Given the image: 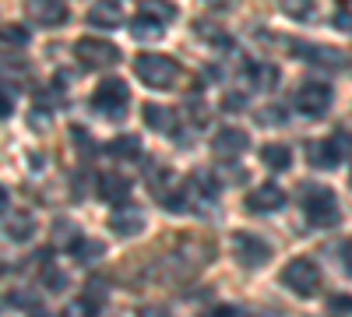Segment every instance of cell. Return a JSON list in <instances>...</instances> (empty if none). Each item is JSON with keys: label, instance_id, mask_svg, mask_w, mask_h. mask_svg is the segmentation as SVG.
<instances>
[{"label": "cell", "instance_id": "obj_1", "mask_svg": "<svg viewBox=\"0 0 352 317\" xmlns=\"http://www.w3.org/2000/svg\"><path fill=\"white\" fill-rule=\"evenodd\" d=\"M134 74L148 85V89H169L180 78V64L173 56H162V53H141L134 61Z\"/></svg>", "mask_w": 352, "mask_h": 317}, {"label": "cell", "instance_id": "obj_2", "mask_svg": "<svg viewBox=\"0 0 352 317\" xmlns=\"http://www.w3.org/2000/svg\"><path fill=\"white\" fill-rule=\"evenodd\" d=\"M303 212L314 226H335L338 222V201L331 187H307L303 190Z\"/></svg>", "mask_w": 352, "mask_h": 317}, {"label": "cell", "instance_id": "obj_3", "mask_svg": "<svg viewBox=\"0 0 352 317\" xmlns=\"http://www.w3.org/2000/svg\"><path fill=\"white\" fill-rule=\"evenodd\" d=\"M127 102H131V89H127V81H120V78L99 81V89L92 92V106H96L99 113H106V117H113V120L124 117Z\"/></svg>", "mask_w": 352, "mask_h": 317}, {"label": "cell", "instance_id": "obj_4", "mask_svg": "<svg viewBox=\"0 0 352 317\" xmlns=\"http://www.w3.org/2000/svg\"><path fill=\"white\" fill-rule=\"evenodd\" d=\"M320 282V268L310 257H292V261L282 268V285H289L296 296H314Z\"/></svg>", "mask_w": 352, "mask_h": 317}, {"label": "cell", "instance_id": "obj_5", "mask_svg": "<svg viewBox=\"0 0 352 317\" xmlns=\"http://www.w3.org/2000/svg\"><path fill=\"white\" fill-rule=\"evenodd\" d=\"M345 155H349V134L345 131H335L331 138L310 141V145H307V159L314 166H338Z\"/></svg>", "mask_w": 352, "mask_h": 317}, {"label": "cell", "instance_id": "obj_6", "mask_svg": "<svg viewBox=\"0 0 352 317\" xmlns=\"http://www.w3.org/2000/svg\"><path fill=\"white\" fill-rule=\"evenodd\" d=\"M74 56L85 64V67H109V64H116L120 61V50H116L113 43H106V39H78L74 43Z\"/></svg>", "mask_w": 352, "mask_h": 317}, {"label": "cell", "instance_id": "obj_7", "mask_svg": "<svg viewBox=\"0 0 352 317\" xmlns=\"http://www.w3.org/2000/svg\"><path fill=\"white\" fill-rule=\"evenodd\" d=\"M232 254L240 257L243 268H264L268 257H272V247L264 243L261 237H254V233H236L232 237Z\"/></svg>", "mask_w": 352, "mask_h": 317}, {"label": "cell", "instance_id": "obj_8", "mask_svg": "<svg viewBox=\"0 0 352 317\" xmlns=\"http://www.w3.org/2000/svg\"><path fill=\"white\" fill-rule=\"evenodd\" d=\"M328 106H331V89L324 81H310V85H303V89L296 92V109L303 113V117H310V120L324 117Z\"/></svg>", "mask_w": 352, "mask_h": 317}, {"label": "cell", "instance_id": "obj_9", "mask_svg": "<svg viewBox=\"0 0 352 317\" xmlns=\"http://www.w3.org/2000/svg\"><path fill=\"white\" fill-rule=\"evenodd\" d=\"M25 18L32 21V25H46V28H53V25H64L67 21V8L60 4V0H25Z\"/></svg>", "mask_w": 352, "mask_h": 317}, {"label": "cell", "instance_id": "obj_10", "mask_svg": "<svg viewBox=\"0 0 352 317\" xmlns=\"http://www.w3.org/2000/svg\"><path fill=\"white\" fill-rule=\"evenodd\" d=\"M285 205V194L278 184H261L247 194V208L250 212H278Z\"/></svg>", "mask_w": 352, "mask_h": 317}, {"label": "cell", "instance_id": "obj_11", "mask_svg": "<svg viewBox=\"0 0 352 317\" xmlns=\"http://www.w3.org/2000/svg\"><path fill=\"white\" fill-rule=\"evenodd\" d=\"M247 145H250V134H247V131H240V127H222V131L215 134V141H212V149H215L219 155H226V159L243 155V152H247Z\"/></svg>", "mask_w": 352, "mask_h": 317}, {"label": "cell", "instance_id": "obj_12", "mask_svg": "<svg viewBox=\"0 0 352 317\" xmlns=\"http://www.w3.org/2000/svg\"><path fill=\"white\" fill-rule=\"evenodd\" d=\"M99 197L109 201V205H127L131 180L120 177V173H102V177H99Z\"/></svg>", "mask_w": 352, "mask_h": 317}, {"label": "cell", "instance_id": "obj_13", "mask_svg": "<svg viewBox=\"0 0 352 317\" xmlns=\"http://www.w3.org/2000/svg\"><path fill=\"white\" fill-rule=\"evenodd\" d=\"M141 226H144V215L127 208V205H116V212L109 215V229L113 233H120V237H134L141 233Z\"/></svg>", "mask_w": 352, "mask_h": 317}, {"label": "cell", "instance_id": "obj_14", "mask_svg": "<svg viewBox=\"0 0 352 317\" xmlns=\"http://www.w3.org/2000/svg\"><path fill=\"white\" fill-rule=\"evenodd\" d=\"M124 21V11L116 0H99V4L88 8V25H96V28H116Z\"/></svg>", "mask_w": 352, "mask_h": 317}, {"label": "cell", "instance_id": "obj_15", "mask_svg": "<svg viewBox=\"0 0 352 317\" xmlns=\"http://www.w3.org/2000/svg\"><path fill=\"white\" fill-rule=\"evenodd\" d=\"M292 50H296L300 56H307L310 64H320V67H342L345 56L331 46H303V43H292Z\"/></svg>", "mask_w": 352, "mask_h": 317}, {"label": "cell", "instance_id": "obj_16", "mask_svg": "<svg viewBox=\"0 0 352 317\" xmlns=\"http://www.w3.org/2000/svg\"><path fill=\"white\" fill-rule=\"evenodd\" d=\"M162 25H166V21H159L155 14L141 11V14L131 21V36H134L138 43H155V39H162Z\"/></svg>", "mask_w": 352, "mask_h": 317}, {"label": "cell", "instance_id": "obj_17", "mask_svg": "<svg viewBox=\"0 0 352 317\" xmlns=\"http://www.w3.org/2000/svg\"><path fill=\"white\" fill-rule=\"evenodd\" d=\"M141 117H144V124H148L152 131H159V134H169V131L176 127V117H173L169 109L155 106V102H144V106H141Z\"/></svg>", "mask_w": 352, "mask_h": 317}, {"label": "cell", "instance_id": "obj_18", "mask_svg": "<svg viewBox=\"0 0 352 317\" xmlns=\"http://www.w3.org/2000/svg\"><path fill=\"white\" fill-rule=\"evenodd\" d=\"M78 240H81V237H78V226H74L71 219H56V222H53V243H56V247H67V250H71Z\"/></svg>", "mask_w": 352, "mask_h": 317}, {"label": "cell", "instance_id": "obj_19", "mask_svg": "<svg viewBox=\"0 0 352 317\" xmlns=\"http://www.w3.org/2000/svg\"><path fill=\"white\" fill-rule=\"evenodd\" d=\"M32 233H36V222H32V215H28V212H18V215L8 219V237L11 240H28Z\"/></svg>", "mask_w": 352, "mask_h": 317}, {"label": "cell", "instance_id": "obj_20", "mask_svg": "<svg viewBox=\"0 0 352 317\" xmlns=\"http://www.w3.org/2000/svg\"><path fill=\"white\" fill-rule=\"evenodd\" d=\"M261 159H264V166H272V169H289L292 152H289V145H264Z\"/></svg>", "mask_w": 352, "mask_h": 317}, {"label": "cell", "instance_id": "obj_21", "mask_svg": "<svg viewBox=\"0 0 352 317\" xmlns=\"http://www.w3.org/2000/svg\"><path fill=\"white\" fill-rule=\"evenodd\" d=\"M278 8H282V14L296 18V21L314 18V0H278Z\"/></svg>", "mask_w": 352, "mask_h": 317}, {"label": "cell", "instance_id": "obj_22", "mask_svg": "<svg viewBox=\"0 0 352 317\" xmlns=\"http://www.w3.org/2000/svg\"><path fill=\"white\" fill-rule=\"evenodd\" d=\"M109 152H113L116 159H138V155H141V141L131 138V134H124V138H116L113 145H109Z\"/></svg>", "mask_w": 352, "mask_h": 317}, {"label": "cell", "instance_id": "obj_23", "mask_svg": "<svg viewBox=\"0 0 352 317\" xmlns=\"http://www.w3.org/2000/svg\"><path fill=\"white\" fill-rule=\"evenodd\" d=\"M275 67H268V64H254L250 71H247V81L254 85V89H272L275 85Z\"/></svg>", "mask_w": 352, "mask_h": 317}, {"label": "cell", "instance_id": "obj_24", "mask_svg": "<svg viewBox=\"0 0 352 317\" xmlns=\"http://www.w3.org/2000/svg\"><path fill=\"white\" fill-rule=\"evenodd\" d=\"M102 250H106V247H102L99 240H78V243L71 247V254L78 257V261H81V265H85V261H96V257H99Z\"/></svg>", "mask_w": 352, "mask_h": 317}, {"label": "cell", "instance_id": "obj_25", "mask_svg": "<svg viewBox=\"0 0 352 317\" xmlns=\"http://www.w3.org/2000/svg\"><path fill=\"white\" fill-rule=\"evenodd\" d=\"M141 11L155 14L159 21H173V18H176V8H169L166 0H144V8H141Z\"/></svg>", "mask_w": 352, "mask_h": 317}, {"label": "cell", "instance_id": "obj_26", "mask_svg": "<svg viewBox=\"0 0 352 317\" xmlns=\"http://www.w3.org/2000/svg\"><path fill=\"white\" fill-rule=\"evenodd\" d=\"M28 36H32V32H25L21 25H4V28H0V39L11 43V46H25V43H28Z\"/></svg>", "mask_w": 352, "mask_h": 317}, {"label": "cell", "instance_id": "obj_27", "mask_svg": "<svg viewBox=\"0 0 352 317\" xmlns=\"http://www.w3.org/2000/svg\"><path fill=\"white\" fill-rule=\"evenodd\" d=\"M194 32H197L201 39H208V43H219V46H222V43H229L226 36H219V28H215L212 21H194Z\"/></svg>", "mask_w": 352, "mask_h": 317}, {"label": "cell", "instance_id": "obj_28", "mask_svg": "<svg viewBox=\"0 0 352 317\" xmlns=\"http://www.w3.org/2000/svg\"><path fill=\"white\" fill-rule=\"evenodd\" d=\"M43 278H46V285H50V289H53V293H60V289H64V285H67V278H64V272H56V268H46V272H43Z\"/></svg>", "mask_w": 352, "mask_h": 317}, {"label": "cell", "instance_id": "obj_29", "mask_svg": "<svg viewBox=\"0 0 352 317\" xmlns=\"http://www.w3.org/2000/svg\"><path fill=\"white\" fill-rule=\"evenodd\" d=\"M257 117H261V124H282V120H285V109H278V106H268V109H261Z\"/></svg>", "mask_w": 352, "mask_h": 317}, {"label": "cell", "instance_id": "obj_30", "mask_svg": "<svg viewBox=\"0 0 352 317\" xmlns=\"http://www.w3.org/2000/svg\"><path fill=\"white\" fill-rule=\"evenodd\" d=\"M328 310H349V314H352V296H349V293L328 296Z\"/></svg>", "mask_w": 352, "mask_h": 317}, {"label": "cell", "instance_id": "obj_31", "mask_svg": "<svg viewBox=\"0 0 352 317\" xmlns=\"http://www.w3.org/2000/svg\"><path fill=\"white\" fill-rule=\"evenodd\" d=\"M11 303H21V307L43 310V303H39V296H36V293H14V296H11Z\"/></svg>", "mask_w": 352, "mask_h": 317}, {"label": "cell", "instance_id": "obj_32", "mask_svg": "<svg viewBox=\"0 0 352 317\" xmlns=\"http://www.w3.org/2000/svg\"><path fill=\"white\" fill-rule=\"evenodd\" d=\"M11 109H14V99H11L4 89H0V120H4V117H11Z\"/></svg>", "mask_w": 352, "mask_h": 317}, {"label": "cell", "instance_id": "obj_33", "mask_svg": "<svg viewBox=\"0 0 352 317\" xmlns=\"http://www.w3.org/2000/svg\"><path fill=\"white\" fill-rule=\"evenodd\" d=\"M0 212H8V190L0 187Z\"/></svg>", "mask_w": 352, "mask_h": 317}, {"label": "cell", "instance_id": "obj_34", "mask_svg": "<svg viewBox=\"0 0 352 317\" xmlns=\"http://www.w3.org/2000/svg\"><path fill=\"white\" fill-rule=\"evenodd\" d=\"M212 8H232V0H208Z\"/></svg>", "mask_w": 352, "mask_h": 317}, {"label": "cell", "instance_id": "obj_35", "mask_svg": "<svg viewBox=\"0 0 352 317\" xmlns=\"http://www.w3.org/2000/svg\"><path fill=\"white\" fill-rule=\"evenodd\" d=\"M345 261H349V265H352V240H349V243H345Z\"/></svg>", "mask_w": 352, "mask_h": 317}, {"label": "cell", "instance_id": "obj_36", "mask_svg": "<svg viewBox=\"0 0 352 317\" xmlns=\"http://www.w3.org/2000/svg\"><path fill=\"white\" fill-rule=\"evenodd\" d=\"M0 272H4V268H0Z\"/></svg>", "mask_w": 352, "mask_h": 317}]
</instances>
